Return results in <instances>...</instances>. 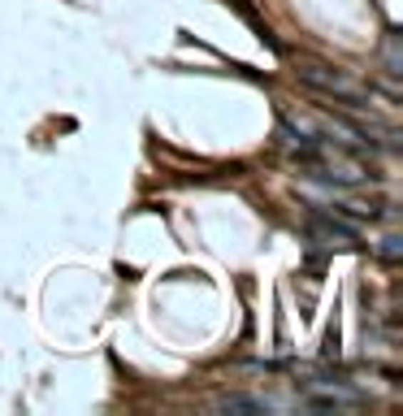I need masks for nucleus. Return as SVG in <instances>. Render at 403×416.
I'll return each mask as SVG.
<instances>
[{"instance_id":"obj_1","label":"nucleus","mask_w":403,"mask_h":416,"mask_svg":"<svg viewBox=\"0 0 403 416\" xmlns=\"http://www.w3.org/2000/svg\"><path fill=\"white\" fill-rule=\"evenodd\" d=\"M300 83H308L312 91H321V95L338 100L342 109H352V113H364V118H373V91H369L364 83L347 78L342 70H325V66H304V70H300Z\"/></svg>"},{"instance_id":"obj_2","label":"nucleus","mask_w":403,"mask_h":416,"mask_svg":"<svg viewBox=\"0 0 403 416\" xmlns=\"http://www.w3.org/2000/svg\"><path fill=\"white\" fill-rule=\"evenodd\" d=\"M308 234L312 239H330V243H356L360 239V230L352 222L325 213V208H317V204H308Z\"/></svg>"},{"instance_id":"obj_3","label":"nucleus","mask_w":403,"mask_h":416,"mask_svg":"<svg viewBox=\"0 0 403 416\" xmlns=\"http://www.w3.org/2000/svg\"><path fill=\"white\" fill-rule=\"evenodd\" d=\"M217 407L221 412H273L277 399H265V395H225V399H217Z\"/></svg>"},{"instance_id":"obj_4","label":"nucleus","mask_w":403,"mask_h":416,"mask_svg":"<svg viewBox=\"0 0 403 416\" xmlns=\"http://www.w3.org/2000/svg\"><path fill=\"white\" fill-rule=\"evenodd\" d=\"M386 74H390V78H399V74H403V66H399V35H390V39H386Z\"/></svg>"},{"instance_id":"obj_5","label":"nucleus","mask_w":403,"mask_h":416,"mask_svg":"<svg viewBox=\"0 0 403 416\" xmlns=\"http://www.w3.org/2000/svg\"><path fill=\"white\" fill-rule=\"evenodd\" d=\"M382 256H386V260H399V256H403V247H399V239H394V234H390V239H382Z\"/></svg>"}]
</instances>
